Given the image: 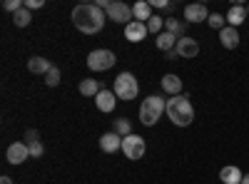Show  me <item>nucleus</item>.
<instances>
[{
    "instance_id": "nucleus-25",
    "label": "nucleus",
    "mask_w": 249,
    "mask_h": 184,
    "mask_svg": "<svg viewBox=\"0 0 249 184\" xmlns=\"http://www.w3.org/2000/svg\"><path fill=\"white\" fill-rule=\"evenodd\" d=\"M207 25H210L212 30H219V33H222V30L227 28V17H224V15L212 13V15H210V20H207Z\"/></svg>"
},
{
    "instance_id": "nucleus-13",
    "label": "nucleus",
    "mask_w": 249,
    "mask_h": 184,
    "mask_svg": "<svg viewBox=\"0 0 249 184\" xmlns=\"http://www.w3.org/2000/svg\"><path fill=\"white\" fill-rule=\"evenodd\" d=\"M100 150H102V152H107V154H115L117 150H122V139H120V134H115V132L102 134V137H100Z\"/></svg>"
},
{
    "instance_id": "nucleus-17",
    "label": "nucleus",
    "mask_w": 249,
    "mask_h": 184,
    "mask_svg": "<svg viewBox=\"0 0 249 184\" xmlns=\"http://www.w3.org/2000/svg\"><path fill=\"white\" fill-rule=\"evenodd\" d=\"M242 169L239 167H234V165H230V167H222V172H219V179L224 182V184H242Z\"/></svg>"
},
{
    "instance_id": "nucleus-24",
    "label": "nucleus",
    "mask_w": 249,
    "mask_h": 184,
    "mask_svg": "<svg viewBox=\"0 0 249 184\" xmlns=\"http://www.w3.org/2000/svg\"><path fill=\"white\" fill-rule=\"evenodd\" d=\"M115 134H120V137H127V134H132V125H130V119L127 117H120V119H115V130H112Z\"/></svg>"
},
{
    "instance_id": "nucleus-2",
    "label": "nucleus",
    "mask_w": 249,
    "mask_h": 184,
    "mask_svg": "<svg viewBox=\"0 0 249 184\" xmlns=\"http://www.w3.org/2000/svg\"><path fill=\"white\" fill-rule=\"evenodd\" d=\"M167 117L172 119L175 127H190L192 119H195V105L190 95H175L167 100Z\"/></svg>"
},
{
    "instance_id": "nucleus-1",
    "label": "nucleus",
    "mask_w": 249,
    "mask_h": 184,
    "mask_svg": "<svg viewBox=\"0 0 249 184\" xmlns=\"http://www.w3.org/2000/svg\"><path fill=\"white\" fill-rule=\"evenodd\" d=\"M105 20L107 15L102 13L97 5H90V3H82V5H75L72 10V23L80 33H85V35H95L100 33L102 28H105Z\"/></svg>"
},
{
    "instance_id": "nucleus-32",
    "label": "nucleus",
    "mask_w": 249,
    "mask_h": 184,
    "mask_svg": "<svg viewBox=\"0 0 249 184\" xmlns=\"http://www.w3.org/2000/svg\"><path fill=\"white\" fill-rule=\"evenodd\" d=\"M164 57H167V60H175V57H179V55H177V50H170V52H164Z\"/></svg>"
},
{
    "instance_id": "nucleus-11",
    "label": "nucleus",
    "mask_w": 249,
    "mask_h": 184,
    "mask_svg": "<svg viewBox=\"0 0 249 184\" xmlns=\"http://www.w3.org/2000/svg\"><path fill=\"white\" fill-rule=\"evenodd\" d=\"M147 23H140V20H132L130 25H124V37L130 40V43H142L144 37H147Z\"/></svg>"
},
{
    "instance_id": "nucleus-30",
    "label": "nucleus",
    "mask_w": 249,
    "mask_h": 184,
    "mask_svg": "<svg viewBox=\"0 0 249 184\" xmlns=\"http://www.w3.org/2000/svg\"><path fill=\"white\" fill-rule=\"evenodd\" d=\"M33 142H40V132L37 130H28L25 132V145H33Z\"/></svg>"
},
{
    "instance_id": "nucleus-18",
    "label": "nucleus",
    "mask_w": 249,
    "mask_h": 184,
    "mask_svg": "<svg viewBox=\"0 0 249 184\" xmlns=\"http://www.w3.org/2000/svg\"><path fill=\"white\" fill-rule=\"evenodd\" d=\"M28 70L33 75H48L53 70V65H50V60H45V57H30L28 60Z\"/></svg>"
},
{
    "instance_id": "nucleus-15",
    "label": "nucleus",
    "mask_w": 249,
    "mask_h": 184,
    "mask_svg": "<svg viewBox=\"0 0 249 184\" xmlns=\"http://www.w3.org/2000/svg\"><path fill=\"white\" fill-rule=\"evenodd\" d=\"M247 17L249 15H247V8L244 5H232L230 13H227V25H230V28H239Z\"/></svg>"
},
{
    "instance_id": "nucleus-3",
    "label": "nucleus",
    "mask_w": 249,
    "mask_h": 184,
    "mask_svg": "<svg viewBox=\"0 0 249 184\" xmlns=\"http://www.w3.org/2000/svg\"><path fill=\"white\" fill-rule=\"evenodd\" d=\"M162 112H167V100H162L160 95H150L140 105V122L144 127H152L155 122L162 117Z\"/></svg>"
},
{
    "instance_id": "nucleus-28",
    "label": "nucleus",
    "mask_w": 249,
    "mask_h": 184,
    "mask_svg": "<svg viewBox=\"0 0 249 184\" xmlns=\"http://www.w3.org/2000/svg\"><path fill=\"white\" fill-rule=\"evenodd\" d=\"M23 5H25V3H20V0H5V3H3V8H5L8 13H13V15H15L18 10H23Z\"/></svg>"
},
{
    "instance_id": "nucleus-26",
    "label": "nucleus",
    "mask_w": 249,
    "mask_h": 184,
    "mask_svg": "<svg viewBox=\"0 0 249 184\" xmlns=\"http://www.w3.org/2000/svg\"><path fill=\"white\" fill-rule=\"evenodd\" d=\"M162 28H164V17H160V15H152V17L147 20V30H150V33L160 35V33H164Z\"/></svg>"
},
{
    "instance_id": "nucleus-12",
    "label": "nucleus",
    "mask_w": 249,
    "mask_h": 184,
    "mask_svg": "<svg viewBox=\"0 0 249 184\" xmlns=\"http://www.w3.org/2000/svg\"><path fill=\"white\" fill-rule=\"evenodd\" d=\"M115 97H117V95H115L112 90H105V87H102V90H100V95L95 97L97 110H100V112H112V110H115V102H117Z\"/></svg>"
},
{
    "instance_id": "nucleus-21",
    "label": "nucleus",
    "mask_w": 249,
    "mask_h": 184,
    "mask_svg": "<svg viewBox=\"0 0 249 184\" xmlns=\"http://www.w3.org/2000/svg\"><path fill=\"white\" fill-rule=\"evenodd\" d=\"M175 40H177V37H175L172 33H167V30H164V33H160V35L155 37V45H157L162 52H170V50H175V48H177V43H175Z\"/></svg>"
},
{
    "instance_id": "nucleus-35",
    "label": "nucleus",
    "mask_w": 249,
    "mask_h": 184,
    "mask_svg": "<svg viewBox=\"0 0 249 184\" xmlns=\"http://www.w3.org/2000/svg\"><path fill=\"white\" fill-rule=\"evenodd\" d=\"M247 15H249V5H247Z\"/></svg>"
},
{
    "instance_id": "nucleus-16",
    "label": "nucleus",
    "mask_w": 249,
    "mask_h": 184,
    "mask_svg": "<svg viewBox=\"0 0 249 184\" xmlns=\"http://www.w3.org/2000/svg\"><path fill=\"white\" fill-rule=\"evenodd\" d=\"M219 40H222V45H224L227 50H234V48L239 45V33H237V28L227 25V28L219 33Z\"/></svg>"
},
{
    "instance_id": "nucleus-6",
    "label": "nucleus",
    "mask_w": 249,
    "mask_h": 184,
    "mask_svg": "<svg viewBox=\"0 0 249 184\" xmlns=\"http://www.w3.org/2000/svg\"><path fill=\"white\" fill-rule=\"evenodd\" d=\"M144 152H147V145H144V137L140 134H127V137H122V154L127 157V159H142Z\"/></svg>"
},
{
    "instance_id": "nucleus-5",
    "label": "nucleus",
    "mask_w": 249,
    "mask_h": 184,
    "mask_svg": "<svg viewBox=\"0 0 249 184\" xmlns=\"http://www.w3.org/2000/svg\"><path fill=\"white\" fill-rule=\"evenodd\" d=\"M115 63H117V57H115L112 50H92V52L88 55V67H90L92 72H105V70H110Z\"/></svg>"
},
{
    "instance_id": "nucleus-29",
    "label": "nucleus",
    "mask_w": 249,
    "mask_h": 184,
    "mask_svg": "<svg viewBox=\"0 0 249 184\" xmlns=\"http://www.w3.org/2000/svg\"><path fill=\"white\" fill-rule=\"evenodd\" d=\"M28 150H30V157H43V152H45V147H43V142H33V145H28Z\"/></svg>"
},
{
    "instance_id": "nucleus-20",
    "label": "nucleus",
    "mask_w": 249,
    "mask_h": 184,
    "mask_svg": "<svg viewBox=\"0 0 249 184\" xmlns=\"http://www.w3.org/2000/svg\"><path fill=\"white\" fill-rule=\"evenodd\" d=\"M132 17L140 20V23H147V20L152 17V5L144 3V0H140V3L132 5Z\"/></svg>"
},
{
    "instance_id": "nucleus-4",
    "label": "nucleus",
    "mask_w": 249,
    "mask_h": 184,
    "mask_svg": "<svg viewBox=\"0 0 249 184\" xmlns=\"http://www.w3.org/2000/svg\"><path fill=\"white\" fill-rule=\"evenodd\" d=\"M117 100H135L137 92H140V85H137V77L132 72H120L115 77V90Z\"/></svg>"
},
{
    "instance_id": "nucleus-34",
    "label": "nucleus",
    "mask_w": 249,
    "mask_h": 184,
    "mask_svg": "<svg viewBox=\"0 0 249 184\" xmlns=\"http://www.w3.org/2000/svg\"><path fill=\"white\" fill-rule=\"evenodd\" d=\"M242 184H249V174H244V177H242Z\"/></svg>"
},
{
    "instance_id": "nucleus-9",
    "label": "nucleus",
    "mask_w": 249,
    "mask_h": 184,
    "mask_svg": "<svg viewBox=\"0 0 249 184\" xmlns=\"http://www.w3.org/2000/svg\"><path fill=\"white\" fill-rule=\"evenodd\" d=\"M175 50H177V55H179V57L192 60V57H197V55H199V43H197L195 37H187V35H184V37H179V40H177V48H175Z\"/></svg>"
},
{
    "instance_id": "nucleus-19",
    "label": "nucleus",
    "mask_w": 249,
    "mask_h": 184,
    "mask_svg": "<svg viewBox=\"0 0 249 184\" xmlns=\"http://www.w3.org/2000/svg\"><path fill=\"white\" fill-rule=\"evenodd\" d=\"M164 30H167V33H172V35L179 40V37H184L187 23H184V20H177L175 15H172V17H164Z\"/></svg>"
},
{
    "instance_id": "nucleus-7",
    "label": "nucleus",
    "mask_w": 249,
    "mask_h": 184,
    "mask_svg": "<svg viewBox=\"0 0 249 184\" xmlns=\"http://www.w3.org/2000/svg\"><path fill=\"white\" fill-rule=\"evenodd\" d=\"M105 15H107V20H115V23H124V25L132 23V8L124 3H112L105 10Z\"/></svg>"
},
{
    "instance_id": "nucleus-27",
    "label": "nucleus",
    "mask_w": 249,
    "mask_h": 184,
    "mask_svg": "<svg viewBox=\"0 0 249 184\" xmlns=\"http://www.w3.org/2000/svg\"><path fill=\"white\" fill-rule=\"evenodd\" d=\"M45 85H48V87H57V85H60V70H57V67H53V70L45 75Z\"/></svg>"
},
{
    "instance_id": "nucleus-14",
    "label": "nucleus",
    "mask_w": 249,
    "mask_h": 184,
    "mask_svg": "<svg viewBox=\"0 0 249 184\" xmlns=\"http://www.w3.org/2000/svg\"><path fill=\"white\" fill-rule=\"evenodd\" d=\"M160 85H162V90L167 92L170 97H175V95H182V80L177 77V75H164L162 80H160Z\"/></svg>"
},
{
    "instance_id": "nucleus-8",
    "label": "nucleus",
    "mask_w": 249,
    "mask_h": 184,
    "mask_svg": "<svg viewBox=\"0 0 249 184\" xmlns=\"http://www.w3.org/2000/svg\"><path fill=\"white\" fill-rule=\"evenodd\" d=\"M210 20V10H207V5L197 3V5H187L184 8V23L187 25H197V23H207Z\"/></svg>"
},
{
    "instance_id": "nucleus-33",
    "label": "nucleus",
    "mask_w": 249,
    "mask_h": 184,
    "mask_svg": "<svg viewBox=\"0 0 249 184\" xmlns=\"http://www.w3.org/2000/svg\"><path fill=\"white\" fill-rule=\"evenodd\" d=\"M0 184H13V179L10 177H0Z\"/></svg>"
},
{
    "instance_id": "nucleus-22",
    "label": "nucleus",
    "mask_w": 249,
    "mask_h": 184,
    "mask_svg": "<svg viewBox=\"0 0 249 184\" xmlns=\"http://www.w3.org/2000/svg\"><path fill=\"white\" fill-rule=\"evenodd\" d=\"M77 90H80V95H82V97H97V95H100V90H102V85L97 83V80H82Z\"/></svg>"
},
{
    "instance_id": "nucleus-10",
    "label": "nucleus",
    "mask_w": 249,
    "mask_h": 184,
    "mask_svg": "<svg viewBox=\"0 0 249 184\" xmlns=\"http://www.w3.org/2000/svg\"><path fill=\"white\" fill-rule=\"evenodd\" d=\"M28 157H30V150H28L25 142H13V145L8 147V152H5V159L10 162V165H23Z\"/></svg>"
},
{
    "instance_id": "nucleus-31",
    "label": "nucleus",
    "mask_w": 249,
    "mask_h": 184,
    "mask_svg": "<svg viewBox=\"0 0 249 184\" xmlns=\"http://www.w3.org/2000/svg\"><path fill=\"white\" fill-rule=\"evenodd\" d=\"M45 5V0H25V8L33 13V10H37V8H43Z\"/></svg>"
},
{
    "instance_id": "nucleus-23",
    "label": "nucleus",
    "mask_w": 249,
    "mask_h": 184,
    "mask_svg": "<svg viewBox=\"0 0 249 184\" xmlns=\"http://www.w3.org/2000/svg\"><path fill=\"white\" fill-rule=\"evenodd\" d=\"M30 20H33V13L23 5V10H18L15 15H13V23H15V28H28L30 25Z\"/></svg>"
}]
</instances>
